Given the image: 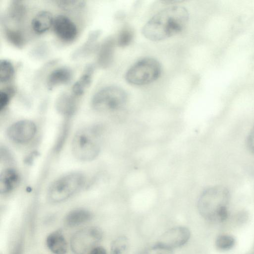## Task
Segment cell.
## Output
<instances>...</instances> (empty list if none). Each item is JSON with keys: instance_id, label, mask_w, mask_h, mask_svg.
<instances>
[{"instance_id": "1", "label": "cell", "mask_w": 254, "mask_h": 254, "mask_svg": "<svg viewBox=\"0 0 254 254\" xmlns=\"http://www.w3.org/2000/svg\"><path fill=\"white\" fill-rule=\"evenodd\" d=\"M189 19V13L184 6H171L158 12L144 24L142 33L147 39L160 41L182 32Z\"/></svg>"}, {"instance_id": "2", "label": "cell", "mask_w": 254, "mask_h": 254, "mask_svg": "<svg viewBox=\"0 0 254 254\" xmlns=\"http://www.w3.org/2000/svg\"><path fill=\"white\" fill-rule=\"evenodd\" d=\"M229 193L221 186L210 187L200 194L197 202L200 214L207 220L222 222L228 215Z\"/></svg>"}, {"instance_id": "3", "label": "cell", "mask_w": 254, "mask_h": 254, "mask_svg": "<svg viewBox=\"0 0 254 254\" xmlns=\"http://www.w3.org/2000/svg\"><path fill=\"white\" fill-rule=\"evenodd\" d=\"M101 129L97 126L87 127L77 131L71 143L74 156L82 161H89L99 154L101 146Z\"/></svg>"}, {"instance_id": "4", "label": "cell", "mask_w": 254, "mask_h": 254, "mask_svg": "<svg viewBox=\"0 0 254 254\" xmlns=\"http://www.w3.org/2000/svg\"><path fill=\"white\" fill-rule=\"evenodd\" d=\"M86 178L80 172H72L56 180L49 187L47 196L53 203L64 201L79 191L84 186Z\"/></svg>"}, {"instance_id": "5", "label": "cell", "mask_w": 254, "mask_h": 254, "mask_svg": "<svg viewBox=\"0 0 254 254\" xmlns=\"http://www.w3.org/2000/svg\"><path fill=\"white\" fill-rule=\"evenodd\" d=\"M160 63L152 58H144L136 62L127 71L126 80L129 84L140 86L156 80L160 76Z\"/></svg>"}, {"instance_id": "6", "label": "cell", "mask_w": 254, "mask_h": 254, "mask_svg": "<svg viewBox=\"0 0 254 254\" xmlns=\"http://www.w3.org/2000/svg\"><path fill=\"white\" fill-rule=\"evenodd\" d=\"M127 100V94L122 88L110 86L105 87L93 96L92 108L100 113L114 112L123 108Z\"/></svg>"}, {"instance_id": "7", "label": "cell", "mask_w": 254, "mask_h": 254, "mask_svg": "<svg viewBox=\"0 0 254 254\" xmlns=\"http://www.w3.org/2000/svg\"><path fill=\"white\" fill-rule=\"evenodd\" d=\"M102 237L103 232L97 227H88L80 229L71 238V249L74 254H85L94 248Z\"/></svg>"}, {"instance_id": "8", "label": "cell", "mask_w": 254, "mask_h": 254, "mask_svg": "<svg viewBox=\"0 0 254 254\" xmlns=\"http://www.w3.org/2000/svg\"><path fill=\"white\" fill-rule=\"evenodd\" d=\"M190 237L189 229L184 226L173 227L162 234L156 244L173 250L183 246Z\"/></svg>"}, {"instance_id": "9", "label": "cell", "mask_w": 254, "mask_h": 254, "mask_svg": "<svg viewBox=\"0 0 254 254\" xmlns=\"http://www.w3.org/2000/svg\"><path fill=\"white\" fill-rule=\"evenodd\" d=\"M37 131L36 126L31 121L24 120L12 124L7 129L9 139L17 143H25L32 139Z\"/></svg>"}, {"instance_id": "10", "label": "cell", "mask_w": 254, "mask_h": 254, "mask_svg": "<svg viewBox=\"0 0 254 254\" xmlns=\"http://www.w3.org/2000/svg\"><path fill=\"white\" fill-rule=\"evenodd\" d=\"M53 28L55 34L64 42H71L77 35L75 23L68 17L60 15L54 18Z\"/></svg>"}, {"instance_id": "11", "label": "cell", "mask_w": 254, "mask_h": 254, "mask_svg": "<svg viewBox=\"0 0 254 254\" xmlns=\"http://www.w3.org/2000/svg\"><path fill=\"white\" fill-rule=\"evenodd\" d=\"M46 243L49 250L54 254H65L67 251L66 241L60 230L51 233L46 238Z\"/></svg>"}, {"instance_id": "12", "label": "cell", "mask_w": 254, "mask_h": 254, "mask_svg": "<svg viewBox=\"0 0 254 254\" xmlns=\"http://www.w3.org/2000/svg\"><path fill=\"white\" fill-rule=\"evenodd\" d=\"M20 176L14 169L7 168L4 170L0 176V192L7 193L14 189L19 183Z\"/></svg>"}, {"instance_id": "13", "label": "cell", "mask_w": 254, "mask_h": 254, "mask_svg": "<svg viewBox=\"0 0 254 254\" xmlns=\"http://www.w3.org/2000/svg\"><path fill=\"white\" fill-rule=\"evenodd\" d=\"M54 18L51 12L46 10L39 12L33 18L31 26L37 34H42L53 27Z\"/></svg>"}, {"instance_id": "14", "label": "cell", "mask_w": 254, "mask_h": 254, "mask_svg": "<svg viewBox=\"0 0 254 254\" xmlns=\"http://www.w3.org/2000/svg\"><path fill=\"white\" fill-rule=\"evenodd\" d=\"M72 77L71 71L66 67L58 68L53 71L47 80V86L49 89L62 84L68 83Z\"/></svg>"}, {"instance_id": "15", "label": "cell", "mask_w": 254, "mask_h": 254, "mask_svg": "<svg viewBox=\"0 0 254 254\" xmlns=\"http://www.w3.org/2000/svg\"><path fill=\"white\" fill-rule=\"evenodd\" d=\"M91 213L82 208H76L69 211L65 217V223L69 227H75L90 221Z\"/></svg>"}, {"instance_id": "16", "label": "cell", "mask_w": 254, "mask_h": 254, "mask_svg": "<svg viewBox=\"0 0 254 254\" xmlns=\"http://www.w3.org/2000/svg\"><path fill=\"white\" fill-rule=\"evenodd\" d=\"M76 102L74 99L67 95L62 96L57 105L59 112L66 117L72 116L76 110Z\"/></svg>"}, {"instance_id": "17", "label": "cell", "mask_w": 254, "mask_h": 254, "mask_svg": "<svg viewBox=\"0 0 254 254\" xmlns=\"http://www.w3.org/2000/svg\"><path fill=\"white\" fill-rule=\"evenodd\" d=\"M92 71V68H88L86 72L73 85L72 91L75 97L81 96L89 86L91 82Z\"/></svg>"}, {"instance_id": "18", "label": "cell", "mask_w": 254, "mask_h": 254, "mask_svg": "<svg viewBox=\"0 0 254 254\" xmlns=\"http://www.w3.org/2000/svg\"><path fill=\"white\" fill-rule=\"evenodd\" d=\"M114 48V42L109 39L103 45L99 55V63L106 67L108 66L112 60Z\"/></svg>"}, {"instance_id": "19", "label": "cell", "mask_w": 254, "mask_h": 254, "mask_svg": "<svg viewBox=\"0 0 254 254\" xmlns=\"http://www.w3.org/2000/svg\"><path fill=\"white\" fill-rule=\"evenodd\" d=\"M25 8L22 2L13 0L8 9V16L13 22L19 23L22 20L25 15Z\"/></svg>"}, {"instance_id": "20", "label": "cell", "mask_w": 254, "mask_h": 254, "mask_svg": "<svg viewBox=\"0 0 254 254\" xmlns=\"http://www.w3.org/2000/svg\"><path fill=\"white\" fill-rule=\"evenodd\" d=\"M129 247L127 238L124 236L119 237L112 243L110 254H128Z\"/></svg>"}, {"instance_id": "21", "label": "cell", "mask_w": 254, "mask_h": 254, "mask_svg": "<svg viewBox=\"0 0 254 254\" xmlns=\"http://www.w3.org/2000/svg\"><path fill=\"white\" fill-rule=\"evenodd\" d=\"M235 244V239L229 234L220 235L215 240L216 248L221 251H227L232 249Z\"/></svg>"}, {"instance_id": "22", "label": "cell", "mask_w": 254, "mask_h": 254, "mask_svg": "<svg viewBox=\"0 0 254 254\" xmlns=\"http://www.w3.org/2000/svg\"><path fill=\"white\" fill-rule=\"evenodd\" d=\"M14 74V67L12 64L6 60L0 61V82L6 83L9 81Z\"/></svg>"}, {"instance_id": "23", "label": "cell", "mask_w": 254, "mask_h": 254, "mask_svg": "<svg viewBox=\"0 0 254 254\" xmlns=\"http://www.w3.org/2000/svg\"><path fill=\"white\" fill-rule=\"evenodd\" d=\"M134 33L131 28L128 27L124 28L119 33L117 44L120 47L128 46L132 41Z\"/></svg>"}, {"instance_id": "24", "label": "cell", "mask_w": 254, "mask_h": 254, "mask_svg": "<svg viewBox=\"0 0 254 254\" xmlns=\"http://www.w3.org/2000/svg\"><path fill=\"white\" fill-rule=\"evenodd\" d=\"M7 39L16 47H21L23 44V38L19 31L7 29L5 31Z\"/></svg>"}, {"instance_id": "25", "label": "cell", "mask_w": 254, "mask_h": 254, "mask_svg": "<svg viewBox=\"0 0 254 254\" xmlns=\"http://www.w3.org/2000/svg\"><path fill=\"white\" fill-rule=\"evenodd\" d=\"M137 254H173V250L157 244L147 248Z\"/></svg>"}, {"instance_id": "26", "label": "cell", "mask_w": 254, "mask_h": 254, "mask_svg": "<svg viewBox=\"0 0 254 254\" xmlns=\"http://www.w3.org/2000/svg\"><path fill=\"white\" fill-rule=\"evenodd\" d=\"M59 7L66 10H73L83 7L85 1L83 0H58L57 1Z\"/></svg>"}, {"instance_id": "27", "label": "cell", "mask_w": 254, "mask_h": 254, "mask_svg": "<svg viewBox=\"0 0 254 254\" xmlns=\"http://www.w3.org/2000/svg\"><path fill=\"white\" fill-rule=\"evenodd\" d=\"M12 89H7L0 91V110H3L8 104Z\"/></svg>"}, {"instance_id": "28", "label": "cell", "mask_w": 254, "mask_h": 254, "mask_svg": "<svg viewBox=\"0 0 254 254\" xmlns=\"http://www.w3.org/2000/svg\"><path fill=\"white\" fill-rule=\"evenodd\" d=\"M248 145L251 150L254 153V126L249 136Z\"/></svg>"}, {"instance_id": "29", "label": "cell", "mask_w": 254, "mask_h": 254, "mask_svg": "<svg viewBox=\"0 0 254 254\" xmlns=\"http://www.w3.org/2000/svg\"><path fill=\"white\" fill-rule=\"evenodd\" d=\"M88 254H107L106 250L102 247H95L91 249Z\"/></svg>"}, {"instance_id": "30", "label": "cell", "mask_w": 254, "mask_h": 254, "mask_svg": "<svg viewBox=\"0 0 254 254\" xmlns=\"http://www.w3.org/2000/svg\"><path fill=\"white\" fill-rule=\"evenodd\" d=\"M12 254H22V246L20 243L15 247Z\"/></svg>"}]
</instances>
